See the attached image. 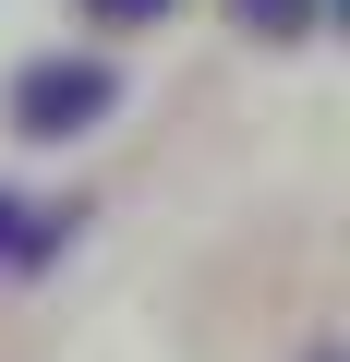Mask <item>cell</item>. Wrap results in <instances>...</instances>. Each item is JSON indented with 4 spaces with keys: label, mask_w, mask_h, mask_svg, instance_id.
Instances as JSON below:
<instances>
[{
    "label": "cell",
    "mask_w": 350,
    "mask_h": 362,
    "mask_svg": "<svg viewBox=\"0 0 350 362\" xmlns=\"http://www.w3.org/2000/svg\"><path fill=\"white\" fill-rule=\"evenodd\" d=\"M97 13H109V25H145V13H169V0H97Z\"/></svg>",
    "instance_id": "3957f363"
},
{
    "label": "cell",
    "mask_w": 350,
    "mask_h": 362,
    "mask_svg": "<svg viewBox=\"0 0 350 362\" xmlns=\"http://www.w3.org/2000/svg\"><path fill=\"white\" fill-rule=\"evenodd\" d=\"M230 13H242V37L290 49V37H314V25H326V0H230Z\"/></svg>",
    "instance_id": "7a4b0ae2"
},
{
    "label": "cell",
    "mask_w": 350,
    "mask_h": 362,
    "mask_svg": "<svg viewBox=\"0 0 350 362\" xmlns=\"http://www.w3.org/2000/svg\"><path fill=\"white\" fill-rule=\"evenodd\" d=\"M302 362H338V350H302Z\"/></svg>",
    "instance_id": "5b68a950"
},
{
    "label": "cell",
    "mask_w": 350,
    "mask_h": 362,
    "mask_svg": "<svg viewBox=\"0 0 350 362\" xmlns=\"http://www.w3.org/2000/svg\"><path fill=\"white\" fill-rule=\"evenodd\" d=\"M109 109H121V73H109L97 49H49V61L13 73V133H37V145L85 133V121H109Z\"/></svg>",
    "instance_id": "6da1fadb"
},
{
    "label": "cell",
    "mask_w": 350,
    "mask_h": 362,
    "mask_svg": "<svg viewBox=\"0 0 350 362\" xmlns=\"http://www.w3.org/2000/svg\"><path fill=\"white\" fill-rule=\"evenodd\" d=\"M25 218H37V206H13V194H0V254H13V242H25Z\"/></svg>",
    "instance_id": "277c9868"
}]
</instances>
